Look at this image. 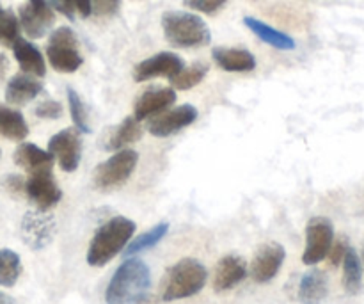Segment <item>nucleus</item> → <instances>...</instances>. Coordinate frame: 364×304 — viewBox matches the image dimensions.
I'll return each mask as SVG.
<instances>
[{"label":"nucleus","instance_id":"dca6fc26","mask_svg":"<svg viewBox=\"0 0 364 304\" xmlns=\"http://www.w3.org/2000/svg\"><path fill=\"white\" fill-rule=\"evenodd\" d=\"M247 276V266L240 256H224L219 260L213 274V288L215 292H226L237 287Z\"/></svg>","mask_w":364,"mask_h":304},{"label":"nucleus","instance_id":"c85d7f7f","mask_svg":"<svg viewBox=\"0 0 364 304\" xmlns=\"http://www.w3.org/2000/svg\"><path fill=\"white\" fill-rule=\"evenodd\" d=\"M68 105H70V114L71 120H73L75 128H77L80 134H91V127H89V117H87V109H85L84 102L78 96V93L75 89H68Z\"/></svg>","mask_w":364,"mask_h":304},{"label":"nucleus","instance_id":"6e6552de","mask_svg":"<svg viewBox=\"0 0 364 304\" xmlns=\"http://www.w3.org/2000/svg\"><path fill=\"white\" fill-rule=\"evenodd\" d=\"M46 152L53 157V160L59 162L60 169L66 173H73L77 171L82 159L80 132L77 128H66V130L57 132L48 141Z\"/></svg>","mask_w":364,"mask_h":304},{"label":"nucleus","instance_id":"cd10ccee","mask_svg":"<svg viewBox=\"0 0 364 304\" xmlns=\"http://www.w3.org/2000/svg\"><path fill=\"white\" fill-rule=\"evenodd\" d=\"M21 274V260L13 249H0V287H14Z\"/></svg>","mask_w":364,"mask_h":304},{"label":"nucleus","instance_id":"423d86ee","mask_svg":"<svg viewBox=\"0 0 364 304\" xmlns=\"http://www.w3.org/2000/svg\"><path fill=\"white\" fill-rule=\"evenodd\" d=\"M46 56L53 70L59 73H73L84 63L78 52L77 36L70 27H59L52 32L46 46Z\"/></svg>","mask_w":364,"mask_h":304},{"label":"nucleus","instance_id":"c9c22d12","mask_svg":"<svg viewBox=\"0 0 364 304\" xmlns=\"http://www.w3.org/2000/svg\"><path fill=\"white\" fill-rule=\"evenodd\" d=\"M75 7V13L80 14L82 18H87L92 14V4L91 0H71Z\"/></svg>","mask_w":364,"mask_h":304},{"label":"nucleus","instance_id":"7c9ffc66","mask_svg":"<svg viewBox=\"0 0 364 304\" xmlns=\"http://www.w3.org/2000/svg\"><path fill=\"white\" fill-rule=\"evenodd\" d=\"M228 0H183L188 9L199 11L205 14H215L217 11L226 6Z\"/></svg>","mask_w":364,"mask_h":304},{"label":"nucleus","instance_id":"f3484780","mask_svg":"<svg viewBox=\"0 0 364 304\" xmlns=\"http://www.w3.org/2000/svg\"><path fill=\"white\" fill-rule=\"evenodd\" d=\"M14 164L28 174L48 173L53 167V157L45 150H39L32 142H21L14 152Z\"/></svg>","mask_w":364,"mask_h":304},{"label":"nucleus","instance_id":"f257e3e1","mask_svg":"<svg viewBox=\"0 0 364 304\" xmlns=\"http://www.w3.org/2000/svg\"><path fill=\"white\" fill-rule=\"evenodd\" d=\"M151 288L149 267L139 258H128L117 267L105 290L107 304H142Z\"/></svg>","mask_w":364,"mask_h":304},{"label":"nucleus","instance_id":"c756f323","mask_svg":"<svg viewBox=\"0 0 364 304\" xmlns=\"http://www.w3.org/2000/svg\"><path fill=\"white\" fill-rule=\"evenodd\" d=\"M20 38V21L16 14L9 9H2L0 13V45L13 46Z\"/></svg>","mask_w":364,"mask_h":304},{"label":"nucleus","instance_id":"473e14b6","mask_svg":"<svg viewBox=\"0 0 364 304\" xmlns=\"http://www.w3.org/2000/svg\"><path fill=\"white\" fill-rule=\"evenodd\" d=\"M92 13L98 16H112L119 11L121 0H91Z\"/></svg>","mask_w":364,"mask_h":304},{"label":"nucleus","instance_id":"9b49d317","mask_svg":"<svg viewBox=\"0 0 364 304\" xmlns=\"http://www.w3.org/2000/svg\"><path fill=\"white\" fill-rule=\"evenodd\" d=\"M287 251L277 242H269L263 244L256 253L255 260L251 263V278L255 283H269L277 276L279 269L284 263Z\"/></svg>","mask_w":364,"mask_h":304},{"label":"nucleus","instance_id":"2eb2a0df","mask_svg":"<svg viewBox=\"0 0 364 304\" xmlns=\"http://www.w3.org/2000/svg\"><path fill=\"white\" fill-rule=\"evenodd\" d=\"M176 102V91L171 88H155L142 93L134 105V117L137 121L148 120L169 109Z\"/></svg>","mask_w":364,"mask_h":304},{"label":"nucleus","instance_id":"b1692460","mask_svg":"<svg viewBox=\"0 0 364 304\" xmlns=\"http://www.w3.org/2000/svg\"><path fill=\"white\" fill-rule=\"evenodd\" d=\"M343 287L347 294L355 295L361 292L363 285V266L358 251L348 246L347 253L343 256Z\"/></svg>","mask_w":364,"mask_h":304},{"label":"nucleus","instance_id":"58836bf2","mask_svg":"<svg viewBox=\"0 0 364 304\" xmlns=\"http://www.w3.org/2000/svg\"><path fill=\"white\" fill-rule=\"evenodd\" d=\"M363 258H364V253H363Z\"/></svg>","mask_w":364,"mask_h":304},{"label":"nucleus","instance_id":"412c9836","mask_svg":"<svg viewBox=\"0 0 364 304\" xmlns=\"http://www.w3.org/2000/svg\"><path fill=\"white\" fill-rule=\"evenodd\" d=\"M244 25L252 32V34L258 36L263 43L274 46V48H277V50H294L295 48L294 38H290V36L284 34V32L277 31V28L270 27V25H267L265 21L258 20V18L245 16Z\"/></svg>","mask_w":364,"mask_h":304},{"label":"nucleus","instance_id":"ea45409f","mask_svg":"<svg viewBox=\"0 0 364 304\" xmlns=\"http://www.w3.org/2000/svg\"><path fill=\"white\" fill-rule=\"evenodd\" d=\"M0 155H2V152H0Z\"/></svg>","mask_w":364,"mask_h":304},{"label":"nucleus","instance_id":"a211bd4d","mask_svg":"<svg viewBox=\"0 0 364 304\" xmlns=\"http://www.w3.org/2000/svg\"><path fill=\"white\" fill-rule=\"evenodd\" d=\"M212 57L217 66L224 71H233V73H247L256 68V57L249 50L244 48H224L217 46L212 50Z\"/></svg>","mask_w":364,"mask_h":304},{"label":"nucleus","instance_id":"bb28decb","mask_svg":"<svg viewBox=\"0 0 364 304\" xmlns=\"http://www.w3.org/2000/svg\"><path fill=\"white\" fill-rule=\"evenodd\" d=\"M208 73V64L206 63H194L188 68H181L174 77H171V85L178 91H188L194 85H198Z\"/></svg>","mask_w":364,"mask_h":304},{"label":"nucleus","instance_id":"ddd939ff","mask_svg":"<svg viewBox=\"0 0 364 304\" xmlns=\"http://www.w3.org/2000/svg\"><path fill=\"white\" fill-rule=\"evenodd\" d=\"M25 194L41 212L53 209L63 198V191L59 189L57 182L53 180L52 171L31 174V178L25 182Z\"/></svg>","mask_w":364,"mask_h":304},{"label":"nucleus","instance_id":"39448f33","mask_svg":"<svg viewBox=\"0 0 364 304\" xmlns=\"http://www.w3.org/2000/svg\"><path fill=\"white\" fill-rule=\"evenodd\" d=\"M139 162V153L134 150H119L95 169L92 184L100 191H114L128 182Z\"/></svg>","mask_w":364,"mask_h":304},{"label":"nucleus","instance_id":"5701e85b","mask_svg":"<svg viewBox=\"0 0 364 304\" xmlns=\"http://www.w3.org/2000/svg\"><path fill=\"white\" fill-rule=\"evenodd\" d=\"M0 135L9 141H23L28 135V125L20 110L0 105Z\"/></svg>","mask_w":364,"mask_h":304},{"label":"nucleus","instance_id":"9d476101","mask_svg":"<svg viewBox=\"0 0 364 304\" xmlns=\"http://www.w3.org/2000/svg\"><path fill=\"white\" fill-rule=\"evenodd\" d=\"M196 120H198V109L194 105L185 103V105L174 107V109L153 117L148 123V130L155 137H169V135H174L183 128L191 127Z\"/></svg>","mask_w":364,"mask_h":304},{"label":"nucleus","instance_id":"6ab92c4d","mask_svg":"<svg viewBox=\"0 0 364 304\" xmlns=\"http://www.w3.org/2000/svg\"><path fill=\"white\" fill-rule=\"evenodd\" d=\"M43 91V84L32 75H14L6 88V102L13 105H23V103L32 102L38 98L39 93Z\"/></svg>","mask_w":364,"mask_h":304},{"label":"nucleus","instance_id":"4468645a","mask_svg":"<svg viewBox=\"0 0 364 304\" xmlns=\"http://www.w3.org/2000/svg\"><path fill=\"white\" fill-rule=\"evenodd\" d=\"M183 59L173 52H160L139 63L134 70L135 82H146L156 77H174L183 68Z\"/></svg>","mask_w":364,"mask_h":304},{"label":"nucleus","instance_id":"f704fd0d","mask_svg":"<svg viewBox=\"0 0 364 304\" xmlns=\"http://www.w3.org/2000/svg\"><path fill=\"white\" fill-rule=\"evenodd\" d=\"M4 187L14 196L25 194V180L20 174H7V177L4 178Z\"/></svg>","mask_w":364,"mask_h":304},{"label":"nucleus","instance_id":"393cba45","mask_svg":"<svg viewBox=\"0 0 364 304\" xmlns=\"http://www.w3.org/2000/svg\"><path fill=\"white\" fill-rule=\"evenodd\" d=\"M142 137V128L139 125V121L134 116L124 117L117 128L114 130L112 137L107 141L105 148L107 150H124V146H130L134 142H137Z\"/></svg>","mask_w":364,"mask_h":304},{"label":"nucleus","instance_id":"e433bc0d","mask_svg":"<svg viewBox=\"0 0 364 304\" xmlns=\"http://www.w3.org/2000/svg\"><path fill=\"white\" fill-rule=\"evenodd\" d=\"M7 68H9V61H7V57L4 56V53H0V80H2L4 75H6Z\"/></svg>","mask_w":364,"mask_h":304},{"label":"nucleus","instance_id":"1a4fd4ad","mask_svg":"<svg viewBox=\"0 0 364 304\" xmlns=\"http://www.w3.org/2000/svg\"><path fill=\"white\" fill-rule=\"evenodd\" d=\"M18 21L28 38L39 39L52 28L55 14L46 0H28L20 7Z\"/></svg>","mask_w":364,"mask_h":304},{"label":"nucleus","instance_id":"f8f14e48","mask_svg":"<svg viewBox=\"0 0 364 304\" xmlns=\"http://www.w3.org/2000/svg\"><path fill=\"white\" fill-rule=\"evenodd\" d=\"M55 235V221L52 216L41 212H27L21 219V237L31 249H43L52 242Z\"/></svg>","mask_w":364,"mask_h":304},{"label":"nucleus","instance_id":"7ed1b4c3","mask_svg":"<svg viewBox=\"0 0 364 304\" xmlns=\"http://www.w3.org/2000/svg\"><path fill=\"white\" fill-rule=\"evenodd\" d=\"M162 28L167 41L178 48H199L212 41V34L205 20L187 11L164 13Z\"/></svg>","mask_w":364,"mask_h":304},{"label":"nucleus","instance_id":"0eeeda50","mask_svg":"<svg viewBox=\"0 0 364 304\" xmlns=\"http://www.w3.org/2000/svg\"><path fill=\"white\" fill-rule=\"evenodd\" d=\"M334 242V226L327 217H313L306 226V249L302 262L306 266H316L329 253Z\"/></svg>","mask_w":364,"mask_h":304},{"label":"nucleus","instance_id":"2f4dec72","mask_svg":"<svg viewBox=\"0 0 364 304\" xmlns=\"http://www.w3.org/2000/svg\"><path fill=\"white\" fill-rule=\"evenodd\" d=\"M34 112L36 116L43 117V120H59V117L63 116L64 109L59 102H55V100H46V102L39 103V105L36 107Z\"/></svg>","mask_w":364,"mask_h":304},{"label":"nucleus","instance_id":"f03ea898","mask_svg":"<svg viewBox=\"0 0 364 304\" xmlns=\"http://www.w3.org/2000/svg\"><path fill=\"white\" fill-rule=\"evenodd\" d=\"M135 231V223L128 217L117 216L98 228L87 249V263L103 267L127 248Z\"/></svg>","mask_w":364,"mask_h":304},{"label":"nucleus","instance_id":"aec40b11","mask_svg":"<svg viewBox=\"0 0 364 304\" xmlns=\"http://www.w3.org/2000/svg\"><path fill=\"white\" fill-rule=\"evenodd\" d=\"M14 52V57H16L18 64H20L21 71L25 75H32V77H45L46 73V64L45 59H43L41 52L38 50V46L32 45L27 39L18 38L14 41V45L11 46Z\"/></svg>","mask_w":364,"mask_h":304},{"label":"nucleus","instance_id":"a878e982","mask_svg":"<svg viewBox=\"0 0 364 304\" xmlns=\"http://www.w3.org/2000/svg\"><path fill=\"white\" fill-rule=\"evenodd\" d=\"M167 231H169V224L167 223L156 224L155 228L148 230L146 234L139 235L134 242H128L127 248H124V256H128V258H130V256L137 255V253H142V251H146V249L155 248V246L159 244L164 237H166Z\"/></svg>","mask_w":364,"mask_h":304},{"label":"nucleus","instance_id":"72a5a7b5","mask_svg":"<svg viewBox=\"0 0 364 304\" xmlns=\"http://www.w3.org/2000/svg\"><path fill=\"white\" fill-rule=\"evenodd\" d=\"M347 249H348V244L345 239H338L336 242H333L329 253H327L331 266H334V267L340 266V263L343 262V256H345V253H347Z\"/></svg>","mask_w":364,"mask_h":304},{"label":"nucleus","instance_id":"4be33fe9","mask_svg":"<svg viewBox=\"0 0 364 304\" xmlns=\"http://www.w3.org/2000/svg\"><path fill=\"white\" fill-rule=\"evenodd\" d=\"M327 298V278L322 271H308L299 283V301L302 304H320Z\"/></svg>","mask_w":364,"mask_h":304},{"label":"nucleus","instance_id":"20e7f679","mask_svg":"<svg viewBox=\"0 0 364 304\" xmlns=\"http://www.w3.org/2000/svg\"><path fill=\"white\" fill-rule=\"evenodd\" d=\"M208 280V271L194 258H183L167 271L164 281V301H178L199 294Z\"/></svg>","mask_w":364,"mask_h":304},{"label":"nucleus","instance_id":"4c0bfd02","mask_svg":"<svg viewBox=\"0 0 364 304\" xmlns=\"http://www.w3.org/2000/svg\"><path fill=\"white\" fill-rule=\"evenodd\" d=\"M0 13H2V7H0Z\"/></svg>","mask_w":364,"mask_h":304}]
</instances>
